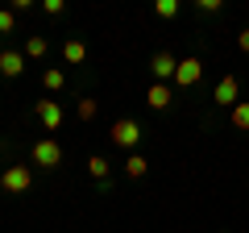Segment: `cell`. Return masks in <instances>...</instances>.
I'll return each instance as SVG.
<instances>
[{"label": "cell", "instance_id": "6da1fadb", "mask_svg": "<svg viewBox=\"0 0 249 233\" xmlns=\"http://www.w3.org/2000/svg\"><path fill=\"white\" fill-rule=\"evenodd\" d=\"M108 137H112L116 146H124V150H137V146H142V125H137L133 116H121V121H112Z\"/></svg>", "mask_w": 249, "mask_h": 233}, {"label": "cell", "instance_id": "7a4b0ae2", "mask_svg": "<svg viewBox=\"0 0 249 233\" xmlns=\"http://www.w3.org/2000/svg\"><path fill=\"white\" fill-rule=\"evenodd\" d=\"M0 188L9 192V196L29 192V188H34V167H4V175H0Z\"/></svg>", "mask_w": 249, "mask_h": 233}, {"label": "cell", "instance_id": "3957f363", "mask_svg": "<svg viewBox=\"0 0 249 233\" xmlns=\"http://www.w3.org/2000/svg\"><path fill=\"white\" fill-rule=\"evenodd\" d=\"M34 167H42V171H54V167H62V146L54 142V137H42V142H34Z\"/></svg>", "mask_w": 249, "mask_h": 233}, {"label": "cell", "instance_id": "277c9868", "mask_svg": "<svg viewBox=\"0 0 249 233\" xmlns=\"http://www.w3.org/2000/svg\"><path fill=\"white\" fill-rule=\"evenodd\" d=\"M199 79H204V58H196V54H187V58H178V71H175V88H196Z\"/></svg>", "mask_w": 249, "mask_h": 233}, {"label": "cell", "instance_id": "5b68a950", "mask_svg": "<svg viewBox=\"0 0 249 233\" xmlns=\"http://www.w3.org/2000/svg\"><path fill=\"white\" fill-rule=\"evenodd\" d=\"M212 100H216V104H220V108H229V113H232V108L241 104V79H237V75H224V79L216 83Z\"/></svg>", "mask_w": 249, "mask_h": 233}, {"label": "cell", "instance_id": "8992f818", "mask_svg": "<svg viewBox=\"0 0 249 233\" xmlns=\"http://www.w3.org/2000/svg\"><path fill=\"white\" fill-rule=\"evenodd\" d=\"M150 71H154V83H175V71H178V58L166 50H158L150 58Z\"/></svg>", "mask_w": 249, "mask_h": 233}, {"label": "cell", "instance_id": "52a82bcc", "mask_svg": "<svg viewBox=\"0 0 249 233\" xmlns=\"http://www.w3.org/2000/svg\"><path fill=\"white\" fill-rule=\"evenodd\" d=\"M170 100H175V83H150V88H145V104L150 108H170Z\"/></svg>", "mask_w": 249, "mask_h": 233}, {"label": "cell", "instance_id": "ba28073f", "mask_svg": "<svg viewBox=\"0 0 249 233\" xmlns=\"http://www.w3.org/2000/svg\"><path fill=\"white\" fill-rule=\"evenodd\" d=\"M21 71H25V50H4V54H0V75L17 79Z\"/></svg>", "mask_w": 249, "mask_h": 233}, {"label": "cell", "instance_id": "9c48e42d", "mask_svg": "<svg viewBox=\"0 0 249 233\" xmlns=\"http://www.w3.org/2000/svg\"><path fill=\"white\" fill-rule=\"evenodd\" d=\"M37 116H42V125H46V129H58V125H62V108H58V100H37Z\"/></svg>", "mask_w": 249, "mask_h": 233}, {"label": "cell", "instance_id": "30bf717a", "mask_svg": "<svg viewBox=\"0 0 249 233\" xmlns=\"http://www.w3.org/2000/svg\"><path fill=\"white\" fill-rule=\"evenodd\" d=\"M62 58H67V63H83V58H88V46H83L79 38H67V42H62Z\"/></svg>", "mask_w": 249, "mask_h": 233}, {"label": "cell", "instance_id": "8fae6325", "mask_svg": "<svg viewBox=\"0 0 249 233\" xmlns=\"http://www.w3.org/2000/svg\"><path fill=\"white\" fill-rule=\"evenodd\" d=\"M229 121H232V129H241V134H249V100H241L237 108L229 113Z\"/></svg>", "mask_w": 249, "mask_h": 233}, {"label": "cell", "instance_id": "7c38bea8", "mask_svg": "<svg viewBox=\"0 0 249 233\" xmlns=\"http://www.w3.org/2000/svg\"><path fill=\"white\" fill-rule=\"evenodd\" d=\"M88 171H91V179H96V183H108V158H104V154H91Z\"/></svg>", "mask_w": 249, "mask_h": 233}, {"label": "cell", "instance_id": "4fadbf2b", "mask_svg": "<svg viewBox=\"0 0 249 233\" xmlns=\"http://www.w3.org/2000/svg\"><path fill=\"white\" fill-rule=\"evenodd\" d=\"M145 171H150V162H145L142 154H129V158H124V175H129V179H142Z\"/></svg>", "mask_w": 249, "mask_h": 233}, {"label": "cell", "instance_id": "5bb4252c", "mask_svg": "<svg viewBox=\"0 0 249 233\" xmlns=\"http://www.w3.org/2000/svg\"><path fill=\"white\" fill-rule=\"evenodd\" d=\"M42 83H46V92H62L67 88V75H62L58 67H50V71H42Z\"/></svg>", "mask_w": 249, "mask_h": 233}, {"label": "cell", "instance_id": "9a60e30c", "mask_svg": "<svg viewBox=\"0 0 249 233\" xmlns=\"http://www.w3.org/2000/svg\"><path fill=\"white\" fill-rule=\"evenodd\" d=\"M46 50H50V42H46V38H29V42H25V58H46Z\"/></svg>", "mask_w": 249, "mask_h": 233}, {"label": "cell", "instance_id": "2e32d148", "mask_svg": "<svg viewBox=\"0 0 249 233\" xmlns=\"http://www.w3.org/2000/svg\"><path fill=\"white\" fill-rule=\"evenodd\" d=\"M154 13H158L162 21H170V17H178V0H158V4H154Z\"/></svg>", "mask_w": 249, "mask_h": 233}, {"label": "cell", "instance_id": "e0dca14e", "mask_svg": "<svg viewBox=\"0 0 249 233\" xmlns=\"http://www.w3.org/2000/svg\"><path fill=\"white\" fill-rule=\"evenodd\" d=\"M17 29V13L13 9H0V34H13Z\"/></svg>", "mask_w": 249, "mask_h": 233}, {"label": "cell", "instance_id": "ac0fdd59", "mask_svg": "<svg viewBox=\"0 0 249 233\" xmlns=\"http://www.w3.org/2000/svg\"><path fill=\"white\" fill-rule=\"evenodd\" d=\"M75 113H79V121H91V116L100 113V104H96V100H79V108H75Z\"/></svg>", "mask_w": 249, "mask_h": 233}, {"label": "cell", "instance_id": "d6986e66", "mask_svg": "<svg viewBox=\"0 0 249 233\" xmlns=\"http://www.w3.org/2000/svg\"><path fill=\"white\" fill-rule=\"evenodd\" d=\"M196 9H199V13H220L224 4H220V0H196Z\"/></svg>", "mask_w": 249, "mask_h": 233}, {"label": "cell", "instance_id": "ffe728a7", "mask_svg": "<svg viewBox=\"0 0 249 233\" xmlns=\"http://www.w3.org/2000/svg\"><path fill=\"white\" fill-rule=\"evenodd\" d=\"M42 13H50V17H58V13H62V0H42Z\"/></svg>", "mask_w": 249, "mask_h": 233}, {"label": "cell", "instance_id": "44dd1931", "mask_svg": "<svg viewBox=\"0 0 249 233\" xmlns=\"http://www.w3.org/2000/svg\"><path fill=\"white\" fill-rule=\"evenodd\" d=\"M237 46H241V54H249V29H241V34H237Z\"/></svg>", "mask_w": 249, "mask_h": 233}]
</instances>
